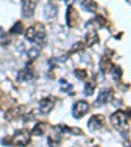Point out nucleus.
Masks as SVG:
<instances>
[{
  "label": "nucleus",
  "mask_w": 131,
  "mask_h": 147,
  "mask_svg": "<svg viewBox=\"0 0 131 147\" xmlns=\"http://www.w3.org/2000/svg\"><path fill=\"white\" fill-rule=\"evenodd\" d=\"M25 38L28 41L36 43H42L46 38V30L42 24H37L34 26H29L25 32Z\"/></svg>",
  "instance_id": "obj_1"
},
{
  "label": "nucleus",
  "mask_w": 131,
  "mask_h": 147,
  "mask_svg": "<svg viewBox=\"0 0 131 147\" xmlns=\"http://www.w3.org/2000/svg\"><path fill=\"white\" fill-rule=\"evenodd\" d=\"M110 121H112L114 127L118 129V130H125V129H127L128 125H130V117H128V114L126 113V112H123V110H117L116 113L112 114Z\"/></svg>",
  "instance_id": "obj_2"
},
{
  "label": "nucleus",
  "mask_w": 131,
  "mask_h": 147,
  "mask_svg": "<svg viewBox=\"0 0 131 147\" xmlns=\"http://www.w3.org/2000/svg\"><path fill=\"white\" fill-rule=\"evenodd\" d=\"M88 110H89V104L87 102V101L84 100H79L76 101L75 104H73L72 107V114L75 118H81L84 114L88 113Z\"/></svg>",
  "instance_id": "obj_3"
},
{
  "label": "nucleus",
  "mask_w": 131,
  "mask_h": 147,
  "mask_svg": "<svg viewBox=\"0 0 131 147\" xmlns=\"http://www.w3.org/2000/svg\"><path fill=\"white\" fill-rule=\"evenodd\" d=\"M30 142V133L28 130H18L13 135V143L17 146H26Z\"/></svg>",
  "instance_id": "obj_4"
},
{
  "label": "nucleus",
  "mask_w": 131,
  "mask_h": 147,
  "mask_svg": "<svg viewBox=\"0 0 131 147\" xmlns=\"http://www.w3.org/2000/svg\"><path fill=\"white\" fill-rule=\"evenodd\" d=\"M104 125H105V117L101 116V114L91 117V119L88 121L89 130H98V129H101Z\"/></svg>",
  "instance_id": "obj_5"
},
{
  "label": "nucleus",
  "mask_w": 131,
  "mask_h": 147,
  "mask_svg": "<svg viewBox=\"0 0 131 147\" xmlns=\"http://www.w3.org/2000/svg\"><path fill=\"white\" fill-rule=\"evenodd\" d=\"M114 96V91L112 88H105L102 89V91L98 93L97 96V104H106V102H109L112 98H113Z\"/></svg>",
  "instance_id": "obj_6"
},
{
  "label": "nucleus",
  "mask_w": 131,
  "mask_h": 147,
  "mask_svg": "<svg viewBox=\"0 0 131 147\" xmlns=\"http://www.w3.org/2000/svg\"><path fill=\"white\" fill-rule=\"evenodd\" d=\"M112 54L109 55H104L102 58H101L100 61V70L102 74H107L109 71H112V68H113V62H112Z\"/></svg>",
  "instance_id": "obj_7"
},
{
  "label": "nucleus",
  "mask_w": 131,
  "mask_h": 147,
  "mask_svg": "<svg viewBox=\"0 0 131 147\" xmlns=\"http://www.w3.org/2000/svg\"><path fill=\"white\" fill-rule=\"evenodd\" d=\"M79 16H77V12L75 11L72 5H68L67 8V13H66V21H67V25L70 28H72L73 25H76V21Z\"/></svg>",
  "instance_id": "obj_8"
},
{
  "label": "nucleus",
  "mask_w": 131,
  "mask_h": 147,
  "mask_svg": "<svg viewBox=\"0 0 131 147\" xmlns=\"http://www.w3.org/2000/svg\"><path fill=\"white\" fill-rule=\"evenodd\" d=\"M36 5H37L36 1H29V0L22 1L21 8H22V15H24V17H30V16H33Z\"/></svg>",
  "instance_id": "obj_9"
},
{
  "label": "nucleus",
  "mask_w": 131,
  "mask_h": 147,
  "mask_svg": "<svg viewBox=\"0 0 131 147\" xmlns=\"http://www.w3.org/2000/svg\"><path fill=\"white\" fill-rule=\"evenodd\" d=\"M105 24H106V20H105L102 16H96L95 18H92V20H89L88 22L85 24L87 28H93V30L95 29H101V28H104Z\"/></svg>",
  "instance_id": "obj_10"
},
{
  "label": "nucleus",
  "mask_w": 131,
  "mask_h": 147,
  "mask_svg": "<svg viewBox=\"0 0 131 147\" xmlns=\"http://www.w3.org/2000/svg\"><path fill=\"white\" fill-rule=\"evenodd\" d=\"M34 79V71L32 67H25L22 71H20L18 74V80H22V82H32Z\"/></svg>",
  "instance_id": "obj_11"
},
{
  "label": "nucleus",
  "mask_w": 131,
  "mask_h": 147,
  "mask_svg": "<svg viewBox=\"0 0 131 147\" xmlns=\"http://www.w3.org/2000/svg\"><path fill=\"white\" fill-rule=\"evenodd\" d=\"M52 107H54V101L49 97L42 98V100L40 101V110L43 114H49L50 112H51Z\"/></svg>",
  "instance_id": "obj_12"
},
{
  "label": "nucleus",
  "mask_w": 131,
  "mask_h": 147,
  "mask_svg": "<svg viewBox=\"0 0 131 147\" xmlns=\"http://www.w3.org/2000/svg\"><path fill=\"white\" fill-rule=\"evenodd\" d=\"M55 131L60 133V134H64V133H68V134H81V130L79 129H75V127H68L66 125H58L55 126Z\"/></svg>",
  "instance_id": "obj_13"
},
{
  "label": "nucleus",
  "mask_w": 131,
  "mask_h": 147,
  "mask_svg": "<svg viewBox=\"0 0 131 147\" xmlns=\"http://www.w3.org/2000/svg\"><path fill=\"white\" fill-rule=\"evenodd\" d=\"M98 42V34L96 30H89L85 34V43L88 46H93Z\"/></svg>",
  "instance_id": "obj_14"
},
{
  "label": "nucleus",
  "mask_w": 131,
  "mask_h": 147,
  "mask_svg": "<svg viewBox=\"0 0 131 147\" xmlns=\"http://www.w3.org/2000/svg\"><path fill=\"white\" fill-rule=\"evenodd\" d=\"M56 5H54L52 3H47L45 7V17L46 18H52L56 16Z\"/></svg>",
  "instance_id": "obj_15"
},
{
  "label": "nucleus",
  "mask_w": 131,
  "mask_h": 147,
  "mask_svg": "<svg viewBox=\"0 0 131 147\" xmlns=\"http://www.w3.org/2000/svg\"><path fill=\"white\" fill-rule=\"evenodd\" d=\"M46 127H47V125H46L45 122H38L33 127V130H32V134H33V135H42L43 133L46 131Z\"/></svg>",
  "instance_id": "obj_16"
},
{
  "label": "nucleus",
  "mask_w": 131,
  "mask_h": 147,
  "mask_svg": "<svg viewBox=\"0 0 131 147\" xmlns=\"http://www.w3.org/2000/svg\"><path fill=\"white\" fill-rule=\"evenodd\" d=\"M95 89H96V83L95 82H88L84 86V93L87 96H92L95 93Z\"/></svg>",
  "instance_id": "obj_17"
},
{
  "label": "nucleus",
  "mask_w": 131,
  "mask_h": 147,
  "mask_svg": "<svg viewBox=\"0 0 131 147\" xmlns=\"http://www.w3.org/2000/svg\"><path fill=\"white\" fill-rule=\"evenodd\" d=\"M81 5L84 7L88 12H95L96 9H97V4H96L95 1H84V3H81Z\"/></svg>",
  "instance_id": "obj_18"
},
{
  "label": "nucleus",
  "mask_w": 131,
  "mask_h": 147,
  "mask_svg": "<svg viewBox=\"0 0 131 147\" xmlns=\"http://www.w3.org/2000/svg\"><path fill=\"white\" fill-rule=\"evenodd\" d=\"M9 33H12V34H21L22 33V24L20 21L15 22V25L11 28Z\"/></svg>",
  "instance_id": "obj_19"
},
{
  "label": "nucleus",
  "mask_w": 131,
  "mask_h": 147,
  "mask_svg": "<svg viewBox=\"0 0 131 147\" xmlns=\"http://www.w3.org/2000/svg\"><path fill=\"white\" fill-rule=\"evenodd\" d=\"M59 83L62 84V91L63 92H71L72 91V86H71L70 83H67L64 79H60L59 80Z\"/></svg>",
  "instance_id": "obj_20"
},
{
  "label": "nucleus",
  "mask_w": 131,
  "mask_h": 147,
  "mask_svg": "<svg viewBox=\"0 0 131 147\" xmlns=\"http://www.w3.org/2000/svg\"><path fill=\"white\" fill-rule=\"evenodd\" d=\"M112 72H113V78H114V79H119V78H121V75H122V68L119 67V66H113Z\"/></svg>",
  "instance_id": "obj_21"
},
{
  "label": "nucleus",
  "mask_w": 131,
  "mask_h": 147,
  "mask_svg": "<svg viewBox=\"0 0 131 147\" xmlns=\"http://www.w3.org/2000/svg\"><path fill=\"white\" fill-rule=\"evenodd\" d=\"M75 76H76L79 80L87 79V71H85V70H80V68H77V70H75Z\"/></svg>",
  "instance_id": "obj_22"
},
{
  "label": "nucleus",
  "mask_w": 131,
  "mask_h": 147,
  "mask_svg": "<svg viewBox=\"0 0 131 147\" xmlns=\"http://www.w3.org/2000/svg\"><path fill=\"white\" fill-rule=\"evenodd\" d=\"M3 28H1V26H0V37H1V36H3Z\"/></svg>",
  "instance_id": "obj_23"
},
{
  "label": "nucleus",
  "mask_w": 131,
  "mask_h": 147,
  "mask_svg": "<svg viewBox=\"0 0 131 147\" xmlns=\"http://www.w3.org/2000/svg\"><path fill=\"white\" fill-rule=\"evenodd\" d=\"M95 147H98V146H95Z\"/></svg>",
  "instance_id": "obj_24"
}]
</instances>
